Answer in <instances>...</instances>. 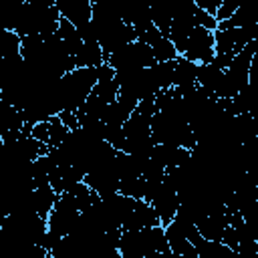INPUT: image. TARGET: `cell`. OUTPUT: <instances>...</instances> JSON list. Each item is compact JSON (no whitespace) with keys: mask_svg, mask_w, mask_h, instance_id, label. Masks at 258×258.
Here are the masks:
<instances>
[{"mask_svg":"<svg viewBox=\"0 0 258 258\" xmlns=\"http://www.w3.org/2000/svg\"><path fill=\"white\" fill-rule=\"evenodd\" d=\"M155 54L149 44L135 40L119 50H115L109 58L107 64L115 69V73H125V71H137V69H151L155 64Z\"/></svg>","mask_w":258,"mask_h":258,"instance_id":"obj_1","label":"cell"},{"mask_svg":"<svg viewBox=\"0 0 258 258\" xmlns=\"http://www.w3.org/2000/svg\"><path fill=\"white\" fill-rule=\"evenodd\" d=\"M185 58L198 62V64H208L216 56V42H214V32L202 26H196L191 34L187 36L185 44Z\"/></svg>","mask_w":258,"mask_h":258,"instance_id":"obj_2","label":"cell"},{"mask_svg":"<svg viewBox=\"0 0 258 258\" xmlns=\"http://www.w3.org/2000/svg\"><path fill=\"white\" fill-rule=\"evenodd\" d=\"M198 62L185 58V56H177L173 60V89L185 97L189 93H194L198 89Z\"/></svg>","mask_w":258,"mask_h":258,"instance_id":"obj_3","label":"cell"},{"mask_svg":"<svg viewBox=\"0 0 258 258\" xmlns=\"http://www.w3.org/2000/svg\"><path fill=\"white\" fill-rule=\"evenodd\" d=\"M151 206H153L155 214L159 216L161 226L163 228L169 226L175 220V214H177V208H179L177 191L173 187H169L167 183H161V187L155 191V196L151 200Z\"/></svg>","mask_w":258,"mask_h":258,"instance_id":"obj_4","label":"cell"},{"mask_svg":"<svg viewBox=\"0 0 258 258\" xmlns=\"http://www.w3.org/2000/svg\"><path fill=\"white\" fill-rule=\"evenodd\" d=\"M60 16L75 24L77 28H83L93 18V2L91 0H56L54 2Z\"/></svg>","mask_w":258,"mask_h":258,"instance_id":"obj_5","label":"cell"},{"mask_svg":"<svg viewBox=\"0 0 258 258\" xmlns=\"http://www.w3.org/2000/svg\"><path fill=\"white\" fill-rule=\"evenodd\" d=\"M56 200H58V194L46 185V187H34L28 196V206L32 208V212L36 216H40L42 220H48L50 212L54 210L56 206Z\"/></svg>","mask_w":258,"mask_h":258,"instance_id":"obj_6","label":"cell"},{"mask_svg":"<svg viewBox=\"0 0 258 258\" xmlns=\"http://www.w3.org/2000/svg\"><path fill=\"white\" fill-rule=\"evenodd\" d=\"M56 36L60 38V42L64 44V48H67V52L75 58L79 52H81V48H83V36H81V32H79V28L75 26V24H71L69 20H64V18H60V22H58V30H56Z\"/></svg>","mask_w":258,"mask_h":258,"instance_id":"obj_7","label":"cell"},{"mask_svg":"<svg viewBox=\"0 0 258 258\" xmlns=\"http://www.w3.org/2000/svg\"><path fill=\"white\" fill-rule=\"evenodd\" d=\"M105 64V54L99 42H85L81 52L75 56V67L77 69H97Z\"/></svg>","mask_w":258,"mask_h":258,"instance_id":"obj_8","label":"cell"},{"mask_svg":"<svg viewBox=\"0 0 258 258\" xmlns=\"http://www.w3.org/2000/svg\"><path fill=\"white\" fill-rule=\"evenodd\" d=\"M222 77H224V71H220L214 62L198 67V87H202V89H206L210 93L216 91V87L220 85Z\"/></svg>","mask_w":258,"mask_h":258,"instance_id":"obj_9","label":"cell"},{"mask_svg":"<svg viewBox=\"0 0 258 258\" xmlns=\"http://www.w3.org/2000/svg\"><path fill=\"white\" fill-rule=\"evenodd\" d=\"M165 230V238H167V244H169V250L171 252H175L177 256H181L183 252H187L194 244L187 240V236L179 230V226L175 224V222H171L169 226H165L163 228Z\"/></svg>","mask_w":258,"mask_h":258,"instance_id":"obj_10","label":"cell"},{"mask_svg":"<svg viewBox=\"0 0 258 258\" xmlns=\"http://www.w3.org/2000/svg\"><path fill=\"white\" fill-rule=\"evenodd\" d=\"M22 38L12 30H0V58H12L20 54Z\"/></svg>","mask_w":258,"mask_h":258,"instance_id":"obj_11","label":"cell"},{"mask_svg":"<svg viewBox=\"0 0 258 258\" xmlns=\"http://www.w3.org/2000/svg\"><path fill=\"white\" fill-rule=\"evenodd\" d=\"M151 50H153L157 62H171V60H175V58L179 56L177 50H175V46H173V42H171L169 38H165V36H163L159 42H155V44L151 46Z\"/></svg>","mask_w":258,"mask_h":258,"instance_id":"obj_12","label":"cell"},{"mask_svg":"<svg viewBox=\"0 0 258 258\" xmlns=\"http://www.w3.org/2000/svg\"><path fill=\"white\" fill-rule=\"evenodd\" d=\"M238 6H240V2H232V0H222L220 8H218V12H216V20H218V24H220V22H226V20H230V18H232V16L236 14Z\"/></svg>","mask_w":258,"mask_h":258,"instance_id":"obj_13","label":"cell"},{"mask_svg":"<svg viewBox=\"0 0 258 258\" xmlns=\"http://www.w3.org/2000/svg\"><path fill=\"white\" fill-rule=\"evenodd\" d=\"M58 117H60V121L64 123V127H67L69 131H77V129L81 127L79 117H77V113H75V111H60V113H58Z\"/></svg>","mask_w":258,"mask_h":258,"instance_id":"obj_14","label":"cell"},{"mask_svg":"<svg viewBox=\"0 0 258 258\" xmlns=\"http://www.w3.org/2000/svg\"><path fill=\"white\" fill-rule=\"evenodd\" d=\"M109 258H123V256H121V252H119V250H115V252H113Z\"/></svg>","mask_w":258,"mask_h":258,"instance_id":"obj_15","label":"cell"}]
</instances>
